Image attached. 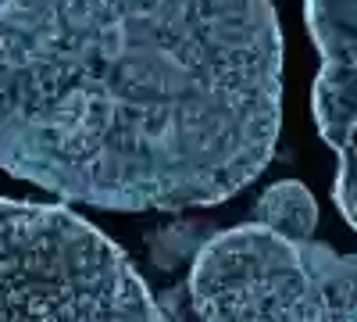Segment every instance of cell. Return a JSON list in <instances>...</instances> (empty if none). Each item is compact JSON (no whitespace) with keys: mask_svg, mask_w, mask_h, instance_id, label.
<instances>
[{"mask_svg":"<svg viewBox=\"0 0 357 322\" xmlns=\"http://www.w3.org/2000/svg\"><path fill=\"white\" fill-rule=\"evenodd\" d=\"M282 126L272 0H0V168L107 212L211 208Z\"/></svg>","mask_w":357,"mask_h":322,"instance_id":"6da1fadb","label":"cell"},{"mask_svg":"<svg viewBox=\"0 0 357 322\" xmlns=\"http://www.w3.org/2000/svg\"><path fill=\"white\" fill-rule=\"evenodd\" d=\"M0 319L158 322L165 312L97 226L61 204L0 197Z\"/></svg>","mask_w":357,"mask_h":322,"instance_id":"7a4b0ae2","label":"cell"},{"mask_svg":"<svg viewBox=\"0 0 357 322\" xmlns=\"http://www.w3.org/2000/svg\"><path fill=\"white\" fill-rule=\"evenodd\" d=\"M336 251L247 222L193 254L190 305L207 322H336L329 269Z\"/></svg>","mask_w":357,"mask_h":322,"instance_id":"3957f363","label":"cell"},{"mask_svg":"<svg viewBox=\"0 0 357 322\" xmlns=\"http://www.w3.org/2000/svg\"><path fill=\"white\" fill-rule=\"evenodd\" d=\"M304 18L321 61L314 122L336 154L333 200L357 229V0H304Z\"/></svg>","mask_w":357,"mask_h":322,"instance_id":"277c9868","label":"cell"},{"mask_svg":"<svg viewBox=\"0 0 357 322\" xmlns=\"http://www.w3.org/2000/svg\"><path fill=\"white\" fill-rule=\"evenodd\" d=\"M254 219L264 222L268 229L282 233V237L307 240L318 229V200L304 183L282 180V183H272L254 200Z\"/></svg>","mask_w":357,"mask_h":322,"instance_id":"5b68a950","label":"cell"}]
</instances>
